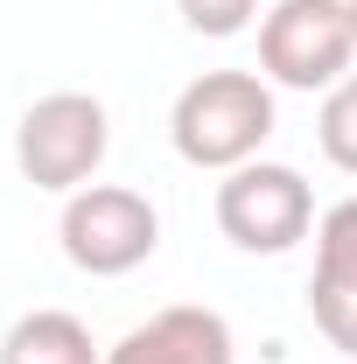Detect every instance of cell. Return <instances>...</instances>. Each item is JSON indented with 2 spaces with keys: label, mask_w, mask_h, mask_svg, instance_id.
<instances>
[{
  "label": "cell",
  "mask_w": 357,
  "mask_h": 364,
  "mask_svg": "<svg viewBox=\"0 0 357 364\" xmlns=\"http://www.w3.org/2000/svg\"><path fill=\"white\" fill-rule=\"evenodd\" d=\"M309 316L315 329L357 358V196L329 203L315 218V273H309Z\"/></svg>",
  "instance_id": "8992f818"
},
{
  "label": "cell",
  "mask_w": 357,
  "mask_h": 364,
  "mask_svg": "<svg viewBox=\"0 0 357 364\" xmlns=\"http://www.w3.org/2000/svg\"><path fill=\"white\" fill-rule=\"evenodd\" d=\"M351 21H357V0H351Z\"/></svg>",
  "instance_id": "8fae6325"
},
{
  "label": "cell",
  "mask_w": 357,
  "mask_h": 364,
  "mask_svg": "<svg viewBox=\"0 0 357 364\" xmlns=\"http://www.w3.org/2000/svg\"><path fill=\"white\" fill-rule=\"evenodd\" d=\"M218 231L238 245V252H260V259H280V252H294L302 238L315 231V189L302 168H287V161H245V168H231L218 182Z\"/></svg>",
  "instance_id": "5b68a950"
},
{
  "label": "cell",
  "mask_w": 357,
  "mask_h": 364,
  "mask_svg": "<svg viewBox=\"0 0 357 364\" xmlns=\"http://www.w3.org/2000/svg\"><path fill=\"white\" fill-rule=\"evenodd\" d=\"M56 238H63V259L91 280H119L154 259L161 245V210L127 189V182H85L78 196H63V218H56Z\"/></svg>",
  "instance_id": "277c9868"
},
{
  "label": "cell",
  "mask_w": 357,
  "mask_h": 364,
  "mask_svg": "<svg viewBox=\"0 0 357 364\" xmlns=\"http://www.w3.org/2000/svg\"><path fill=\"white\" fill-rule=\"evenodd\" d=\"M315 140H322L329 168L357 176V70L343 77V85H329V91H322V112H315Z\"/></svg>",
  "instance_id": "9c48e42d"
},
{
  "label": "cell",
  "mask_w": 357,
  "mask_h": 364,
  "mask_svg": "<svg viewBox=\"0 0 357 364\" xmlns=\"http://www.w3.org/2000/svg\"><path fill=\"white\" fill-rule=\"evenodd\" d=\"M0 364H105V350L91 343L85 316H70V309H28V316L7 322Z\"/></svg>",
  "instance_id": "ba28073f"
},
{
  "label": "cell",
  "mask_w": 357,
  "mask_h": 364,
  "mask_svg": "<svg viewBox=\"0 0 357 364\" xmlns=\"http://www.w3.org/2000/svg\"><path fill=\"white\" fill-rule=\"evenodd\" d=\"M176 14L196 28V36H245L252 28V14H260V0H176Z\"/></svg>",
  "instance_id": "30bf717a"
},
{
  "label": "cell",
  "mask_w": 357,
  "mask_h": 364,
  "mask_svg": "<svg viewBox=\"0 0 357 364\" xmlns=\"http://www.w3.org/2000/svg\"><path fill=\"white\" fill-rule=\"evenodd\" d=\"M273 127H280V112H273V85L260 70H203L176 91V112H169L176 154L189 168H211V176L260 161Z\"/></svg>",
  "instance_id": "6da1fadb"
},
{
  "label": "cell",
  "mask_w": 357,
  "mask_h": 364,
  "mask_svg": "<svg viewBox=\"0 0 357 364\" xmlns=\"http://www.w3.org/2000/svg\"><path fill=\"white\" fill-rule=\"evenodd\" d=\"M105 364H238V336L218 309L203 301H176V309H154L147 322H134Z\"/></svg>",
  "instance_id": "52a82bcc"
},
{
  "label": "cell",
  "mask_w": 357,
  "mask_h": 364,
  "mask_svg": "<svg viewBox=\"0 0 357 364\" xmlns=\"http://www.w3.org/2000/svg\"><path fill=\"white\" fill-rule=\"evenodd\" d=\"M357 63L351 0H273L260 14V77L280 91H329Z\"/></svg>",
  "instance_id": "3957f363"
},
{
  "label": "cell",
  "mask_w": 357,
  "mask_h": 364,
  "mask_svg": "<svg viewBox=\"0 0 357 364\" xmlns=\"http://www.w3.org/2000/svg\"><path fill=\"white\" fill-rule=\"evenodd\" d=\"M105 147H112L105 105L91 91H49L14 127V168H21V182H36L49 196H78L85 182H98Z\"/></svg>",
  "instance_id": "7a4b0ae2"
}]
</instances>
